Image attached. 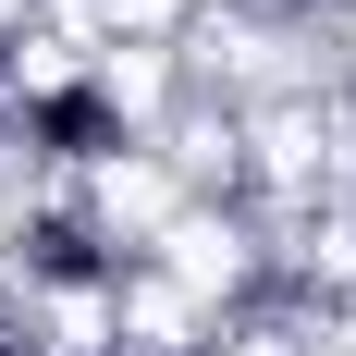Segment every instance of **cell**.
Listing matches in <instances>:
<instances>
[{"label": "cell", "instance_id": "cell-2", "mask_svg": "<svg viewBox=\"0 0 356 356\" xmlns=\"http://www.w3.org/2000/svg\"><path fill=\"white\" fill-rule=\"evenodd\" d=\"M0 123H13V147H25L37 172H62V184L136 160V99H123V74H99V62H25L13 99H0Z\"/></svg>", "mask_w": 356, "mask_h": 356}, {"label": "cell", "instance_id": "cell-3", "mask_svg": "<svg viewBox=\"0 0 356 356\" xmlns=\"http://www.w3.org/2000/svg\"><path fill=\"white\" fill-rule=\"evenodd\" d=\"M0 356H37V344H25V332H0Z\"/></svg>", "mask_w": 356, "mask_h": 356}, {"label": "cell", "instance_id": "cell-1", "mask_svg": "<svg viewBox=\"0 0 356 356\" xmlns=\"http://www.w3.org/2000/svg\"><path fill=\"white\" fill-rule=\"evenodd\" d=\"M0 270L37 295V307H111V295L136 283V234L86 197V184H49L25 209L0 221Z\"/></svg>", "mask_w": 356, "mask_h": 356}]
</instances>
